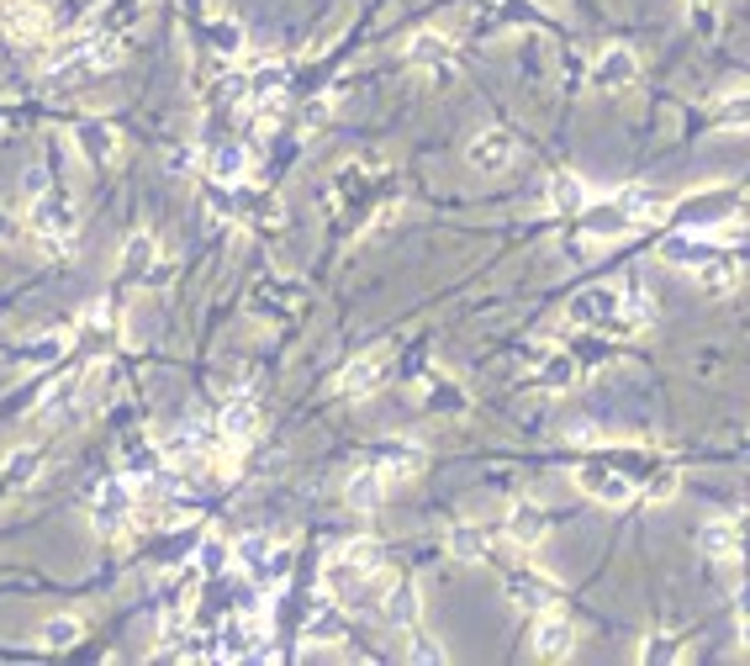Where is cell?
Segmentation results:
<instances>
[{"instance_id":"obj_37","label":"cell","mask_w":750,"mask_h":666,"mask_svg":"<svg viewBox=\"0 0 750 666\" xmlns=\"http://www.w3.org/2000/svg\"><path fill=\"white\" fill-rule=\"evenodd\" d=\"M713 127H750V95H729L709 112Z\"/></svg>"},{"instance_id":"obj_32","label":"cell","mask_w":750,"mask_h":666,"mask_svg":"<svg viewBox=\"0 0 750 666\" xmlns=\"http://www.w3.org/2000/svg\"><path fill=\"white\" fill-rule=\"evenodd\" d=\"M265 555H270V540L265 535H249V540H238L233 545V566H243V572H265Z\"/></svg>"},{"instance_id":"obj_40","label":"cell","mask_w":750,"mask_h":666,"mask_svg":"<svg viewBox=\"0 0 750 666\" xmlns=\"http://www.w3.org/2000/svg\"><path fill=\"white\" fill-rule=\"evenodd\" d=\"M571 375H576V360H571V355H550V360H545V386H550V392H565Z\"/></svg>"},{"instance_id":"obj_15","label":"cell","mask_w":750,"mask_h":666,"mask_svg":"<svg viewBox=\"0 0 750 666\" xmlns=\"http://www.w3.org/2000/svg\"><path fill=\"white\" fill-rule=\"evenodd\" d=\"M381 619L392 629H418V587L412 582H392L381 598Z\"/></svg>"},{"instance_id":"obj_31","label":"cell","mask_w":750,"mask_h":666,"mask_svg":"<svg viewBox=\"0 0 750 666\" xmlns=\"http://www.w3.org/2000/svg\"><path fill=\"white\" fill-rule=\"evenodd\" d=\"M196 566L206 572V577H223V572L233 566V545H223V540H201V545H196Z\"/></svg>"},{"instance_id":"obj_27","label":"cell","mask_w":750,"mask_h":666,"mask_svg":"<svg viewBox=\"0 0 750 666\" xmlns=\"http://www.w3.org/2000/svg\"><path fill=\"white\" fill-rule=\"evenodd\" d=\"M307 640H317V645H333V640H344V614H339L333 603H317L313 619H307Z\"/></svg>"},{"instance_id":"obj_24","label":"cell","mask_w":750,"mask_h":666,"mask_svg":"<svg viewBox=\"0 0 750 666\" xmlns=\"http://www.w3.org/2000/svg\"><path fill=\"white\" fill-rule=\"evenodd\" d=\"M249 101H259V106H276L280 101V90H285V69L280 64H259L254 75H249Z\"/></svg>"},{"instance_id":"obj_2","label":"cell","mask_w":750,"mask_h":666,"mask_svg":"<svg viewBox=\"0 0 750 666\" xmlns=\"http://www.w3.org/2000/svg\"><path fill=\"white\" fill-rule=\"evenodd\" d=\"M735 212H740L735 191H703V196H687V202H676V222H682V228H692V233H703V228L729 222Z\"/></svg>"},{"instance_id":"obj_42","label":"cell","mask_w":750,"mask_h":666,"mask_svg":"<svg viewBox=\"0 0 750 666\" xmlns=\"http://www.w3.org/2000/svg\"><path fill=\"white\" fill-rule=\"evenodd\" d=\"M322 117H328V106L317 101V106H307V117H302V123H307V127H317V123H322Z\"/></svg>"},{"instance_id":"obj_23","label":"cell","mask_w":750,"mask_h":666,"mask_svg":"<svg viewBox=\"0 0 750 666\" xmlns=\"http://www.w3.org/2000/svg\"><path fill=\"white\" fill-rule=\"evenodd\" d=\"M5 27H11V38L38 42L42 33H48V16H42V5H27V0H16V5H5Z\"/></svg>"},{"instance_id":"obj_10","label":"cell","mask_w":750,"mask_h":666,"mask_svg":"<svg viewBox=\"0 0 750 666\" xmlns=\"http://www.w3.org/2000/svg\"><path fill=\"white\" fill-rule=\"evenodd\" d=\"M381 498H386V471L365 460L355 476H349V487H344V502H349L355 513H376V508H381Z\"/></svg>"},{"instance_id":"obj_14","label":"cell","mask_w":750,"mask_h":666,"mask_svg":"<svg viewBox=\"0 0 750 666\" xmlns=\"http://www.w3.org/2000/svg\"><path fill=\"white\" fill-rule=\"evenodd\" d=\"M381 381H386V366H381L376 355H359V360H349V366L339 371V392H344V397H370Z\"/></svg>"},{"instance_id":"obj_7","label":"cell","mask_w":750,"mask_h":666,"mask_svg":"<svg viewBox=\"0 0 750 666\" xmlns=\"http://www.w3.org/2000/svg\"><path fill=\"white\" fill-rule=\"evenodd\" d=\"M38 207H33V228H38L42 244H53V249H64L69 244V233H75V217H69V207H64V196H33Z\"/></svg>"},{"instance_id":"obj_20","label":"cell","mask_w":750,"mask_h":666,"mask_svg":"<svg viewBox=\"0 0 750 666\" xmlns=\"http://www.w3.org/2000/svg\"><path fill=\"white\" fill-rule=\"evenodd\" d=\"M582 233H587V239H624V233H630V217L619 212V202L582 207Z\"/></svg>"},{"instance_id":"obj_41","label":"cell","mask_w":750,"mask_h":666,"mask_svg":"<svg viewBox=\"0 0 750 666\" xmlns=\"http://www.w3.org/2000/svg\"><path fill=\"white\" fill-rule=\"evenodd\" d=\"M11 233H16V217H11V212L0 207V244H5V239H11Z\"/></svg>"},{"instance_id":"obj_11","label":"cell","mask_w":750,"mask_h":666,"mask_svg":"<svg viewBox=\"0 0 750 666\" xmlns=\"http://www.w3.org/2000/svg\"><path fill=\"white\" fill-rule=\"evenodd\" d=\"M217 434H223L228 445H249V439L259 434V408H254L249 397H233V402L223 408V418H217Z\"/></svg>"},{"instance_id":"obj_21","label":"cell","mask_w":750,"mask_h":666,"mask_svg":"<svg viewBox=\"0 0 750 666\" xmlns=\"http://www.w3.org/2000/svg\"><path fill=\"white\" fill-rule=\"evenodd\" d=\"M550 207L560 212V217H582V207H587V185H582V175H555L550 180Z\"/></svg>"},{"instance_id":"obj_4","label":"cell","mask_w":750,"mask_h":666,"mask_svg":"<svg viewBox=\"0 0 750 666\" xmlns=\"http://www.w3.org/2000/svg\"><path fill=\"white\" fill-rule=\"evenodd\" d=\"M508 598L523 614H550L555 603H560V587L545 572H508Z\"/></svg>"},{"instance_id":"obj_33","label":"cell","mask_w":750,"mask_h":666,"mask_svg":"<svg viewBox=\"0 0 750 666\" xmlns=\"http://www.w3.org/2000/svg\"><path fill=\"white\" fill-rule=\"evenodd\" d=\"M344 561H355L359 572H376V577L386 572V550H381L376 540H355V545H344Z\"/></svg>"},{"instance_id":"obj_17","label":"cell","mask_w":750,"mask_h":666,"mask_svg":"<svg viewBox=\"0 0 750 666\" xmlns=\"http://www.w3.org/2000/svg\"><path fill=\"white\" fill-rule=\"evenodd\" d=\"M79 375H64V381H53L48 392H42V402H38V418L42 423H59V418H69L79 408Z\"/></svg>"},{"instance_id":"obj_19","label":"cell","mask_w":750,"mask_h":666,"mask_svg":"<svg viewBox=\"0 0 750 666\" xmlns=\"http://www.w3.org/2000/svg\"><path fill=\"white\" fill-rule=\"evenodd\" d=\"M545 529H550V524H545V508H539V502H518L513 513H508V540L523 545V550L545 540Z\"/></svg>"},{"instance_id":"obj_29","label":"cell","mask_w":750,"mask_h":666,"mask_svg":"<svg viewBox=\"0 0 750 666\" xmlns=\"http://www.w3.org/2000/svg\"><path fill=\"white\" fill-rule=\"evenodd\" d=\"M639 662H645V666H672V662H682V645H676L666 629H656V635H645V645H639Z\"/></svg>"},{"instance_id":"obj_3","label":"cell","mask_w":750,"mask_h":666,"mask_svg":"<svg viewBox=\"0 0 750 666\" xmlns=\"http://www.w3.org/2000/svg\"><path fill=\"white\" fill-rule=\"evenodd\" d=\"M634 75H639L634 48H624V42H608V48L597 53V64H593V90H630Z\"/></svg>"},{"instance_id":"obj_36","label":"cell","mask_w":750,"mask_h":666,"mask_svg":"<svg viewBox=\"0 0 750 666\" xmlns=\"http://www.w3.org/2000/svg\"><path fill=\"white\" fill-rule=\"evenodd\" d=\"M122 59H127L122 38H96L90 48H85V64H90V69H117Z\"/></svg>"},{"instance_id":"obj_22","label":"cell","mask_w":750,"mask_h":666,"mask_svg":"<svg viewBox=\"0 0 750 666\" xmlns=\"http://www.w3.org/2000/svg\"><path fill=\"white\" fill-rule=\"evenodd\" d=\"M206 175H212L217 185H238V180L249 175V149H243V143H223V149L212 154Z\"/></svg>"},{"instance_id":"obj_13","label":"cell","mask_w":750,"mask_h":666,"mask_svg":"<svg viewBox=\"0 0 750 666\" xmlns=\"http://www.w3.org/2000/svg\"><path fill=\"white\" fill-rule=\"evenodd\" d=\"M713 254L719 249H713L703 233H672V239L661 244V259H672V265H682V270H703Z\"/></svg>"},{"instance_id":"obj_39","label":"cell","mask_w":750,"mask_h":666,"mask_svg":"<svg viewBox=\"0 0 750 666\" xmlns=\"http://www.w3.org/2000/svg\"><path fill=\"white\" fill-rule=\"evenodd\" d=\"M407 662H412V666H444V662H449V656L438 651V645H434V640H429V635H418V629H412V645H407Z\"/></svg>"},{"instance_id":"obj_35","label":"cell","mask_w":750,"mask_h":666,"mask_svg":"<svg viewBox=\"0 0 750 666\" xmlns=\"http://www.w3.org/2000/svg\"><path fill=\"white\" fill-rule=\"evenodd\" d=\"M79 138V149H85V154H90V159H112V154H117V143H112V132H106V127L101 123H85L75 132Z\"/></svg>"},{"instance_id":"obj_5","label":"cell","mask_w":750,"mask_h":666,"mask_svg":"<svg viewBox=\"0 0 750 666\" xmlns=\"http://www.w3.org/2000/svg\"><path fill=\"white\" fill-rule=\"evenodd\" d=\"M90 518H96V529L101 535H117L122 524L132 518V487L112 476V482H101V492H96V508H90Z\"/></svg>"},{"instance_id":"obj_43","label":"cell","mask_w":750,"mask_h":666,"mask_svg":"<svg viewBox=\"0 0 750 666\" xmlns=\"http://www.w3.org/2000/svg\"><path fill=\"white\" fill-rule=\"evenodd\" d=\"M740 645L750 651V614H746V625H740Z\"/></svg>"},{"instance_id":"obj_9","label":"cell","mask_w":750,"mask_h":666,"mask_svg":"<svg viewBox=\"0 0 750 666\" xmlns=\"http://www.w3.org/2000/svg\"><path fill=\"white\" fill-rule=\"evenodd\" d=\"M370 465H381L386 476H418L423 471V450L418 445H407V439H381V445H370Z\"/></svg>"},{"instance_id":"obj_18","label":"cell","mask_w":750,"mask_h":666,"mask_svg":"<svg viewBox=\"0 0 750 666\" xmlns=\"http://www.w3.org/2000/svg\"><path fill=\"white\" fill-rule=\"evenodd\" d=\"M692 276H698V286H703L709 296H729L735 286H740V259H729V254L719 249L709 265H703V270H692Z\"/></svg>"},{"instance_id":"obj_1","label":"cell","mask_w":750,"mask_h":666,"mask_svg":"<svg viewBox=\"0 0 750 666\" xmlns=\"http://www.w3.org/2000/svg\"><path fill=\"white\" fill-rule=\"evenodd\" d=\"M576 487H582L587 498H597L602 508H630V502L639 498V487H634L613 460H587V465L576 471Z\"/></svg>"},{"instance_id":"obj_25","label":"cell","mask_w":750,"mask_h":666,"mask_svg":"<svg viewBox=\"0 0 750 666\" xmlns=\"http://www.w3.org/2000/svg\"><path fill=\"white\" fill-rule=\"evenodd\" d=\"M0 471H5V476H0V492H5V487H27V482H38L42 456H38V450H11Z\"/></svg>"},{"instance_id":"obj_34","label":"cell","mask_w":750,"mask_h":666,"mask_svg":"<svg viewBox=\"0 0 750 666\" xmlns=\"http://www.w3.org/2000/svg\"><path fill=\"white\" fill-rule=\"evenodd\" d=\"M449 550H455L460 561H486V535H481L475 524H460V529L449 535Z\"/></svg>"},{"instance_id":"obj_30","label":"cell","mask_w":750,"mask_h":666,"mask_svg":"<svg viewBox=\"0 0 750 666\" xmlns=\"http://www.w3.org/2000/svg\"><path fill=\"white\" fill-rule=\"evenodd\" d=\"M407 53H412V64H444L449 59V38L444 33H418V38L407 42Z\"/></svg>"},{"instance_id":"obj_16","label":"cell","mask_w":750,"mask_h":666,"mask_svg":"<svg viewBox=\"0 0 750 666\" xmlns=\"http://www.w3.org/2000/svg\"><path fill=\"white\" fill-rule=\"evenodd\" d=\"M703 555L735 566V561H740V524H735V518H713V524H703Z\"/></svg>"},{"instance_id":"obj_28","label":"cell","mask_w":750,"mask_h":666,"mask_svg":"<svg viewBox=\"0 0 750 666\" xmlns=\"http://www.w3.org/2000/svg\"><path fill=\"white\" fill-rule=\"evenodd\" d=\"M38 640L48 645V651H69V645L79 640V619L75 614H53V619L38 629Z\"/></svg>"},{"instance_id":"obj_38","label":"cell","mask_w":750,"mask_h":666,"mask_svg":"<svg viewBox=\"0 0 750 666\" xmlns=\"http://www.w3.org/2000/svg\"><path fill=\"white\" fill-rule=\"evenodd\" d=\"M59 355H64V338H59V333H42V338H33V344L22 349L27 366H48V360H59Z\"/></svg>"},{"instance_id":"obj_26","label":"cell","mask_w":750,"mask_h":666,"mask_svg":"<svg viewBox=\"0 0 750 666\" xmlns=\"http://www.w3.org/2000/svg\"><path fill=\"white\" fill-rule=\"evenodd\" d=\"M149 270H154V239H149V233H132L127 249H122V276L138 281V276H149Z\"/></svg>"},{"instance_id":"obj_44","label":"cell","mask_w":750,"mask_h":666,"mask_svg":"<svg viewBox=\"0 0 750 666\" xmlns=\"http://www.w3.org/2000/svg\"><path fill=\"white\" fill-rule=\"evenodd\" d=\"M740 609H746V614H750V582H746V592H740Z\"/></svg>"},{"instance_id":"obj_8","label":"cell","mask_w":750,"mask_h":666,"mask_svg":"<svg viewBox=\"0 0 750 666\" xmlns=\"http://www.w3.org/2000/svg\"><path fill=\"white\" fill-rule=\"evenodd\" d=\"M534 651L545 656V662H565L571 651H576V625L565 619V614H539V625H534Z\"/></svg>"},{"instance_id":"obj_6","label":"cell","mask_w":750,"mask_h":666,"mask_svg":"<svg viewBox=\"0 0 750 666\" xmlns=\"http://www.w3.org/2000/svg\"><path fill=\"white\" fill-rule=\"evenodd\" d=\"M466 165L481 169V175H503V169L513 165V132H503V127H486L481 138H471V149H466Z\"/></svg>"},{"instance_id":"obj_12","label":"cell","mask_w":750,"mask_h":666,"mask_svg":"<svg viewBox=\"0 0 750 666\" xmlns=\"http://www.w3.org/2000/svg\"><path fill=\"white\" fill-rule=\"evenodd\" d=\"M613 202H619V212H624L630 222H666V217H672L666 196H661V191H645V185H630V191H619Z\"/></svg>"}]
</instances>
